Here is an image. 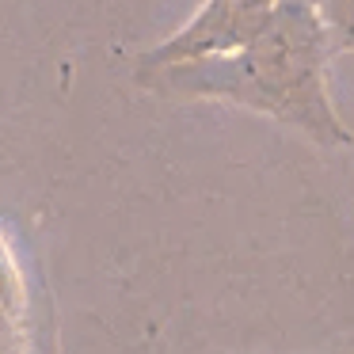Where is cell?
Instances as JSON below:
<instances>
[{
    "label": "cell",
    "mask_w": 354,
    "mask_h": 354,
    "mask_svg": "<svg viewBox=\"0 0 354 354\" xmlns=\"http://www.w3.org/2000/svg\"><path fill=\"white\" fill-rule=\"evenodd\" d=\"M339 54L328 24L305 0H286L270 27L248 46L198 62L133 69L145 88L187 100H229L236 107L297 126L320 145H346L328 92V62Z\"/></svg>",
    "instance_id": "cell-1"
},
{
    "label": "cell",
    "mask_w": 354,
    "mask_h": 354,
    "mask_svg": "<svg viewBox=\"0 0 354 354\" xmlns=\"http://www.w3.org/2000/svg\"><path fill=\"white\" fill-rule=\"evenodd\" d=\"M286 0H202L194 19L176 31L168 42L149 50L138 62V69H160V65L198 62V57H217L248 46L270 27Z\"/></svg>",
    "instance_id": "cell-2"
},
{
    "label": "cell",
    "mask_w": 354,
    "mask_h": 354,
    "mask_svg": "<svg viewBox=\"0 0 354 354\" xmlns=\"http://www.w3.org/2000/svg\"><path fill=\"white\" fill-rule=\"evenodd\" d=\"M305 4H313L320 12V19L328 24L339 54L354 50V0H305Z\"/></svg>",
    "instance_id": "cell-3"
}]
</instances>
